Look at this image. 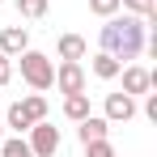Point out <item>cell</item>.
<instances>
[{
  "mask_svg": "<svg viewBox=\"0 0 157 157\" xmlns=\"http://www.w3.org/2000/svg\"><path fill=\"white\" fill-rule=\"evenodd\" d=\"M59 94H85V68H81L77 59H64L59 68H55V81H51Z\"/></svg>",
  "mask_w": 157,
  "mask_h": 157,
  "instance_id": "277c9868",
  "label": "cell"
},
{
  "mask_svg": "<svg viewBox=\"0 0 157 157\" xmlns=\"http://www.w3.org/2000/svg\"><path fill=\"white\" fill-rule=\"evenodd\" d=\"M89 13H98V17H115V13H119V0H89Z\"/></svg>",
  "mask_w": 157,
  "mask_h": 157,
  "instance_id": "e0dca14e",
  "label": "cell"
},
{
  "mask_svg": "<svg viewBox=\"0 0 157 157\" xmlns=\"http://www.w3.org/2000/svg\"><path fill=\"white\" fill-rule=\"evenodd\" d=\"M89 68H94V77H98V81H115L123 64H119V59H115L110 51H98L94 59H89Z\"/></svg>",
  "mask_w": 157,
  "mask_h": 157,
  "instance_id": "30bf717a",
  "label": "cell"
},
{
  "mask_svg": "<svg viewBox=\"0 0 157 157\" xmlns=\"http://www.w3.org/2000/svg\"><path fill=\"white\" fill-rule=\"evenodd\" d=\"M77 136H81V144L106 140V136H110V123H106L102 115H85V119H81V128H77Z\"/></svg>",
  "mask_w": 157,
  "mask_h": 157,
  "instance_id": "ba28073f",
  "label": "cell"
},
{
  "mask_svg": "<svg viewBox=\"0 0 157 157\" xmlns=\"http://www.w3.org/2000/svg\"><path fill=\"white\" fill-rule=\"evenodd\" d=\"M144 115L157 123V94H144Z\"/></svg>",
  "mask_w": 157,
  "mask_h": 157,
  "instance_id": "ffe728a7",
  "label": "cell"
},
{
  "mask_svg": "<svg viewBox=\"0 0 157 157\" xmlns=\"http://www.w3.org/2000/svg\"><path fill=\"white\" fill-rule=\"evenodd\" d=\"M0 140H4V119H0Z\"/></svg>",
  "mask_w": 157,
  "mask_h": 157,
  "instance_id": "44dd1931",
  "label": "cell"
},
{
  "mask_svg": "<svg viewBox=\"0 0 157 157\" xmlns=\"http://www.w3.org/2000/svg\"><path fill=\"white\" fill-rule=\"evenodd\" d=\"M85 157H115V144L110 140H94V144H85Z\"/></svg>",
  "mask_w": 157,
  "mask_h": 157,
  "instance_id": "ac0fdd59",
  "label": "cell"
},
{
  "mask_svg": "<svg viewBox=\"0 0 157 157\" xmlns=\"http://www.w3.org/2000/svg\"><path fill=\"white\" fill-rule=\"evenodd\" d=\"M119 77H123V94H132V98H140V94H149L153 89V72L149 68H140V64H123L119 68Z\"/></svg>",
  "mask_w": 157,
  "mask_h": 157,
  "instance_id": "5b68a950",
  "label": "cell"
},
{
  "mask_svg": "<svg viewBox=\"0 0 157 157\" xmlns=\"http://www.w3.org/2000/svg\"><path fill=\"white\" fill-rule=\"evenodd\" d=\"M119 9L132 13V17H144V26L157 21V0H119Z\"/></svg>",
  "mask_w": 157,
  "mask_h": 157,
  "instance_id": "8fae6325",
  "label": "cell"
},
{
  "mask_svg": "<svg viewBox=\"0 0 157 157\" xmlns=\"http://www.w3.org/2000/svg\"><path fill=\"white\" fill-rule=\"evenodd\" d=\"M26 144H30V153H34V157H55L64 140H59V128H51V123L43 119V123L30 128V140H26Z\"/></svg>",
  "mask_w": 157,
  "mask_h": 157,
  "instance_id": "3957f363",
  "label": "cell"
},
{
  "mask_svg": "<svg viewBox=\"0 0 157 157\" xmlns=\"http://www.w3.org/2000/svg\"><path fill=\"white\" fill-rule=\"evenodd\" d=\"M17 106L26 110V119H30V123H43V119H47V98H43V94H26Z\"/></svg>",
  "mask_w": 157,
  "mask_h": 157,
  "instance_id": "4fadbf2b",
  "label": "cell"
},
{
  "mask_svg": "<svg viewBox=\"0 0 157 157\" xmlns=\"http://www.w3.org/2000/svg\"><path fill=\"white\" fill-rule=\"evenodd\" d=\"M26 47H30V30L26 26H4V30H0V55L17 59Z\"/></svg>",
  "mask_w": 157,
  "mask_h": 157,
  "instance_id": "52a82bcc",
  "label": "cell"
},
{
  "mask_svg": "<svg viewBox=\"0 0 157 157\" xmlns=\"http://www.w3.org/2000/svg\"><path fill=\"white\" fill-rule=\"evenodd\" d=\"M106 123H132L136 119V98L132 94H106Z\"/></svg>",
  "mask_w": 157,
  "mask_h": 157,
  "instance_id": "8992f818",
  "label": "cell"
},
{
  "mask_svg": "<svg viewBox=\"0 0 157 157\" xmlns=\"http://www.w3.org/2000/svg\"><path fill=\"white\" fill-rule=\"evenodd\" d=\"M9 81H13V59H9V55H0V89H4Z\"/></svg>",
  "mask_w": 157,
  "mask_h": 157,
  "instance_id": "d6986e66",
  "label": "cell"
},
{
  "mask_svg": "<svg viewBox=\"0 0 157 157\" xmlns=\"http://www.w3.org/2000/svg\"><path fill=\"white\" fill-rule=\"evenodd\" d=\"M17 64H21V81H26L30 89H38V94H43V89H51V81H55V64H51L43 51H30V47H26V51L17 55Z\"/></svg>",
  "mask_w": 157,
  "mask_h": 157,
  "instance_id": "7a4b0ae2",
  "label": "cell"
},
{
  "mask_svg": "<svg viewBox=\"0 0 157 157\" xmlns=\"http://www.w3.org/2000/svg\"><path fill=\"white\" fill-rule=\"evenodd\" d=\"M17 13L30 17V21H38V17H47V0H17Z\"/></svg>",
  "mask_w": 157,
  "mask_h": 157,
  "instance_id": "2e32d148",
  "label": "cell"
},
{
  "mask_svg": "<svg viewBox=\"0 0 157 157\" xmlns=\"http://www.w3.org/2000/svg\"><path fill=\"white\" fill-rule=\"evenodd\" d=\"M64 115H68L72 123H81L85 115H94V110H89V94H64Z\"/></svg>",
  "mask_w": 157,
  "mask_h": 157,
  "instance_id": "7c38bea8",
  "label": "cell"
},
{
  "mask_svg": "<svg viewBox=\"0 0 157 157\" xmlns=\"http://www.w3.org/2000/svg\"><path fill=\"white\" fill-rule=\"evenodd\" d=\"M4 128H13V132H17V136H21V132H30V128H34V123H30V119H26V110H21V106L13 102V106H9V110H4Z\"/></svg>",
  "mask_w": 157,
  "mask_h": 157,
  "instance_id": "5bb4252c",
  "label": "cell"
},
{
  "mask_svg": "<svg viewBox=\"0 0 157 157\" xmlns=\"http://www.w3.org/2000/svg\"><path fill=\"white\" fill-rule=\"evenodd\" d=\"M98 43H102V51H110L119 64H128L136 55L144 51V43H149V26H144V17H106V26L98 30Z\"/></svg>",
  "mask_w": 157,
  "mask_h": 157,
  "instance_id": "6da1fadb",
  "label": "cell"
},
{
  "mask_svg": "<svg viewBox=\"0 0 157 157\" xmlns=\"http://www.w3.org/2000/svg\"><path fill=\"white\" fill-rule=\"evenodd\" d=\"M55 51H59V59H85L89 55V43L81 38V34H59V43H55Z\"/></svg>",
  "mask_w": 157,
  "mask_h": 157,
  "instance_id": "9c48e42d",
  "label": "cell"
},
{
  "mask_svg": "<svg viewBox=\"0 0 157 157\" xmlns=\"http://www.w3.org/2000/svg\"><path fill=\"white\" fill-rule=\"evenodd\" d=\"M0 157H34V153H30V144L21 136H4L0 140Z\"/></svg>",
  "mask_w": 157,
  "mask_h": 157,
  "instance_id": "9a60e30c",
  "label": "cell"
}]
</instances>
